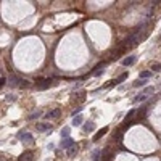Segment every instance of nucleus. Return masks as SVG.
Listing matches in <instances>:
<instances>
[{"instance_id":"nucleus-1","label":"nucleus","mask_w":161,"mask_h":161,"mask_svg":"<svg viewBox=\"0 0 161 161\" xmlns=\"http://www.w3.org/2000/svg\"><path fill=\"white\" fill-rule=\"evenodd\" d=\"M32 160H34V152H31V150L24 152L23 155L18 158V161H32Z\"/></svg>"},{"instance_id":"nucleus-2","label":"nucleus","mask_w":161,"mask_h":161,"mask_svg":"<svg viewBox=\"0 0 161 161\" xmlns=\"http://www.w3.org/2000/svg\"><path fill=\"white\" fill-rule=\"evenodd\" d=\"M36 85L39 89H47L48 85H50V80L44 79V77H39V79H36Z\"/></svg>"},{"instance_id":"nucleus-3","label":"nucleus","mask_w":161,"mask_h":161,"mask_svg":"<svg viewBox=\"0 0 161 161\" xmlns=\"http://www.w3.org/2000/svg\"><path fill=\"white\" fill-rule=\"evenodd\" d=\"M36 129L39 131V132H45V131H50L52 126H50V124H44V122H39V124H36Z\"/></svg>"},{"instance_id":"nucleus-4","label":"nucleus","mask_w":161,"mask_h":161,"mask_svg":"<svg viewBox=\"0 0 161 161\" xmlns=\"http://www.w3.org/2000/svg\"><path fill=\"white\" fill-rule=\"evenodd\" d=\"M18 139H20V140H24V142H31L32 135H31V134H28V132H20V134H18Z\"/></svg>"},{"instance_id":"nucleus-5","label":"nucleus","mask_w":161,"mask_h":161,"mask_svg":"<svg viewBox=\"0 0 161 161\" xmlns=\"http://www.w3.org/2000/svg\"><path fill=\"white\" fill-rule=\"evenodd\" d=\"M60 114H61V111H60L58 108H56V110H52L50 113H47V119H52V118H58Z\"/></svg>"},{"instance_id":"nucleus-6","label":"nucleus","mask_w":161,"mask_h":161,"mask_svg":"<svg viewBox=\"0 0 161 161\" xmlns=\"http://www.w3.org/2000/svg\"><path fill=\"white\" fill-rule=\"evenodd\" d=\"M101 156V161H110V158H111V152L110 150H103V152L100 153Z\"/></svg>"},{"instance_id":"nucleus-7","label":"nucleus","mask_w":161,"mask_h":161,"mask_svg":"<svg viewBox=\"0 0 161 161\" xmlns=\"http://www.w3.org/2000/svg\"><path fill=\"white\" fill-rule=\"evenodd\" d=\"M134 61H135V56L131 55V56H127V58H124V60H122V64H124V66H131Z\"/></svg>"},{"instance_id":"nucleus-8","label":"nucleus","mask_w":161,"mask_h":161,"mask_svg":"<svg viewBox=\"0 0 161 161\" xmlns=\"http://www.w3.org/2000/svg\"><path fill=\"white\" fill-rule=\"evenodd\" d=\"M93 129H95V124H93L92 121H89V122H85V124H84V131H85V132H92Z\"/></svg>"},{"instance_id":"nucleus-9","label":"nucleus","mask_w":161,"mask_h":161,"mask_svg":"<svg viewBox=\"0 0 161 161\" xmlns=\"http://www.w3.org/2000/svg\"><path fill=\"white\" fill-rule=\"evenodd\" d=\"M71 145H74L71 139H64V140H61V148H71Z\"/></svg>"},{"instance_id":"nucleus-10","label":"nucleus","mask_w":161,"mask_h":161,"mask_svg":"<svg viewBox=\"0 0 161 161\" xmlns=\"http://www.w3.org/2000/svg\"><path fill=\"white\" fill-rule=\"evenodd\" d=\"M106 132H108V127H103V129H101V131H100L98 134H95V135H93V142H97L98 139H100V137H103Z\"/></svg>"},{"instance_id":"nucleus-11","label":"nucleus","mask_w":161,"mask_h":161,"mask_svg":"<svg viewBox=\"0 0 161 161\" xmlns=\"http://www.w3.org/2000/svg\"><path fill=\"white\" fill-rule=\"evenodd\" d=\"M126 79H127V72H124V74H121V76H119V77H118V79H116V80H114V82H113V84H111V85H116V84H121V82H122V80H126Z\"/></svg>"},{"instance_id":"nucleus-12","label":"nucleus","mask_w":161,"mask_h":161,"mask_svg":"<svg viewBox=\"0 0 161 161\" xmlns=\"http://www.w3.org/2000/svg\"><path fill=\"white\" fill-rule=\"evenodd\" d=\"M20 87H21V89H29V87H31V82H29V80L21 79V80H20Z\"/></svg>"},{"instance_id":"nucleus-13","label":"nucleus","mask_w":161,"mask_h":161,"mask_svg":"<svg viewBox=\"0 0 161 161\" xmlns=\"http://www.w3.org/2000/svg\"><path fill=\"white\" fill-rule=\"evenodd\" d=\"M147 84V79H137L135 82H134V87H142V85Z\"/></svg>"},{"instance_id":"nucleus-14","label":"nucleus","mask_w":161,"mask_h":161,"mask_svg":"<svg viewBox=\"0 0 161 161\" xmlns=\"http://www.w3.org/2000/svg\"><path fill=\"white\" fill-rule=\"evenodd\" d=\"M82 124V116H74L72 119V126H80Z\"/></svg>"},{"instance_id":"nucleus-15","label":"nucleus","mask_w":161,"mask_h":161,"mask_svg":"<svg viewBox=\"0 0 161 161\" xmlns=\"http://www.w3.org/2000/svg\"><path fill=\"white\" fill-rule=\"evenodd\" d=\"M145 98H147V95H145V93H142V95H137V97H134V103H139V101H143Z\"/></svg>"},{"instance_id":"nucleus-16","label":"nucleus","mask_w":161,"mask_h":161,"mask_svg":"<svg viewBox=\"0 0 161 161\" xmlns=\"http://www.w3.org/2000/svg\"><path fill=\"white\" fill-rule=\"evenodd\" d=\"M150 76H152V72L150 71H142L140 72V79H148Z\"/></svg>"},{"instance_id":"nucleus-17","label":"nucleus","mask_w":161,"mask_h":161,"mask_svg":"<svg viewBox=\"0 0 161 161\" xmlns=\"http://www.w3.org/2000/svg\"><path fill=\"white\" fill-rule=\"evenodd\" d=\"M61 137H63V139H68L69 137V129L68 127H64L63 131H61Z\"/></svg>"},{"instance_id":"nucleus-18","label":"nucleus","mask_w":161,"mask_h":161,"mask_svg":"<svg viewBox=\"0 0 161 161\" xmlns=\"http://www.w3.org/2000/svg\"><path fill=\"white\" fill-rule=\"evenodd\" d=\"M76 152H77L76 147H71V148H68V156H74V155H76Z\"/></svg>"},{"instance_id":"nucleus-19","label":"nucleus","mask_w":161,"mask_h":161,"mask_svg":"<svg viewBox=\"0 0 161 161\" xmlns=\"http://www.w3.org/2000/svg\"><path fill=\"white\" fill-rule=\"evenodd\" d=\"M152 69H153L155 72H160V71H161V64H153Z\"/></svg>"},{"instance_id":"nucleus-20","label":"nucleus","mask_w":161,"mask_h":161,"mask_svg":"<svg viewBox=\"0 0 161 161\" xmlns=\"http://www.w3.org/2000/svg\"><path fill=\"white\" fill-rule=\"evenodd\" d=\"M143 93H145V95H148V93H153V87H147V89L143 90Z\"/></svg>"},{"instance_id":"nucleus-21","label":"nucleus","mask_w":161,"mask_h":161,"mask_svg":"<svg viewBox=\"0 0 161 161\" xmlns=\"http://www.w3.org/2000/svg\"><path fill=\"white\" fill-rule=\"evenodd\" d=\"M40 116V113L37 111V113H34V114H31V116H29V119H36V118H39Z\"/></svg>"},{"instance_id":"nucleus-22","label":"nucleus","mask_w":161,"mask_h":161,"mask_svg":"<svg viewBox=\"0 0 161 161\" xmlns=\"http://www.w3.org/2000/svg\"><path fill=\"white\" fill-rule=\"evenodd\" d=\"M80 110H82V106H77V108L74 110V113H72V114H77V113H80Z\"/></svg>"},{"instance_id":"nucleus-23","label":"nucleus","mask_w":161,"mask_h":161,"mask_svg":"<svg viewBox=\"0 0 161 161\" xmlns=\"http://www.w3.org/2000/svg\"><path fill=\"white\" fill-rule=\"evenodd\" d=\"M121 137H122V132H121V131H118V134H116V139H118V140H121Z\"/></svg>"},{"instance_id":"nucleus-24","label":"nucleus","mask_w":161,"mask_h":161,"mask_svg":"<svg viewBox=\"0 0 161 161\" xmlns=\"http://www.w3.org/2000/svg\"><path fill=\"white\" fill-rule=\"evenodd\" d=\"M3 84H5V79H0V87H2Z\"/></svg>"}]
</instances>
